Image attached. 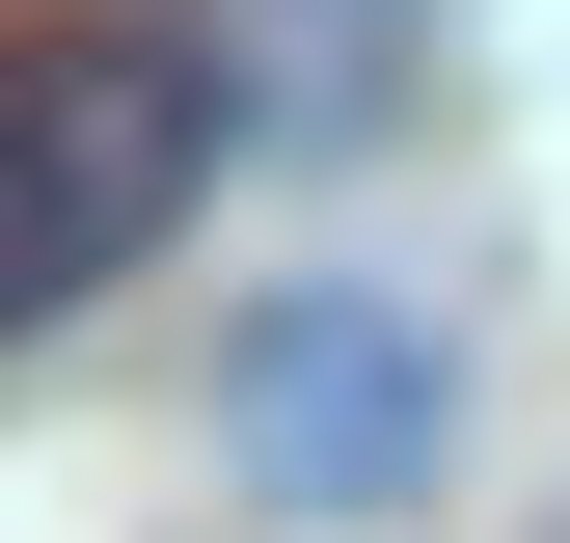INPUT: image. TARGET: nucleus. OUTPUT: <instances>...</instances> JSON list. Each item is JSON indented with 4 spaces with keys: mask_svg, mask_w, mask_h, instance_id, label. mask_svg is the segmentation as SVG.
<instances>
[{
    "mask_svg": "<svg viewBox=\"0 0 570 543\" xmlns=\"http://www.w3.org/2000/svg\"><path fill=\"white\" fill-rule=\"evenodd\" d=\"M218 164H245L218 28H0V354L82 326L109 272H164Z\"/></svg>",
    "mask_w": 570,
    "mask_h": 543,
    "instance_id": "1",
    "label": "nucleus"
},
{
    "mask_svg": "<svg viewBox=\"0 0 570 543\" xmlns=\"http://www.w3.org/2000/svg\"><path fill=\"white\" fill-rule=\"evenodd\" d=\"M435 435H462V354L407 299H272L245 354H218V462H245L272 516H407Z\"/></svg>",
    "mask_w": 570,
    "mask_h": 543,
    "instance_id": "2",
    "label": "nucleus"
}]
</instances>
